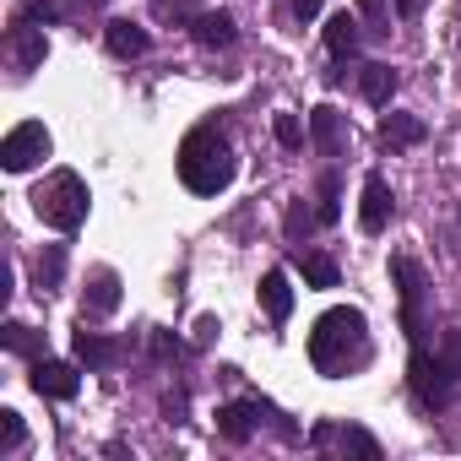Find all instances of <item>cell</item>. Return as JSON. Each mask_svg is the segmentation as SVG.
<instances>
[{
    "label": "cell",
    "mask_w": 461,
    "mask_h": 461,
    "mask_svg": "<svg viewBox=\"0 0 461 461\" xmlns=\"http://www.w3.org/2000/svg\"><path fill=\"white\" fill-rule=\"evenodd\" d=\"M256 429H261V407H256V402H222V407H217V434H222L228 445H245Z\"/></svg>",
    "instance_id": "obj_11"
},
{
    "label": "cell",
    "mask_w": 461,
    "mask_h": 461,
    "mask_svg": "<svg viewBox=\"0 0 461 461\" xmlns=\"http://www.w3.org/2000/svg\"><path fill=\"white\" fill-rule=\"evenodd\" d=\"M240 174V158H234V141H228L217 125H195L185 141H179V179L185 190L195 195H222Z\"/></svg>",
    "instance_id": "obj_2"
},
{
    "label": "cell",
    "mask_w": 461,
    "mask_h": 461,
    "mask_svg": "<svg viewBox=\"0 0 461 461\" xmlns=\"http://www.w3.org/2000/svg\"><path fill=\"white\" fill-rule=\"evenodd\" d=\"M310 222H315V217H310L304 206H294V212H288V234H294V240H299V234H310Z\"/></svg>",
    "instance_id": "obj_30"
},
{
    "label": "cell",
    "mask_w": 461,
    "mask_h": 461,
    "mask_svg": "<svg viewBox=\"0 0 461 461\" xmlns=\"http://www.w3.org/2000/svg\"><path fill=\"white\" fill-rule=\"evenodd\" d=\"M375 136H380V147H385V152H402V147H418V141L429 136V125H423L418 114H385Z\"/></svg>",
    "instance_id": "obj_17"
},
{
    "label": "cell",
    "mask_w": 461,
    "mask_h": 461,
    "mask_svg": "<svg viewBox=\"0 0 461 461\" xmlns=\"http://www.w3.org/2000/svg\"><path fill=\"white\" fill-rule=\"evenodd\" d=\"M358 6H364V17L375 23V33H385V0H358Z\"/></svg>",
    "instance_id": "obj_29"
},
{
    "label": "cell",
    "mask_w": 461,
    "mask_h": 461,
    "mask_svg": "<svg viewBox=\"0 0 461 461\" xmlns=\"http://www.w3.org/2000/svg\"><path fill=\"white\" fill-rule=\"evenodd\" d=\"M120 310V272L114 267H93L87 272V288H82V321L93 315V321H104V315H114Z\"/></svg>",
    "instance_id": "obj_7"
},
{
    "label": "cell",
    "mask_w": 461,
    "mask_h": 461,
    "mask_svg": "<svg viewBox=\"0 0 461 461\" xmlns=\"http://www.w3.org/2000/svg\"><path fill=\"white\" fill-rule=\"evenodd\" d=\"M272 131H277V141H283V147H299V141H304V131H299V120H294V114H277V120H272Z\"/></svg>",
    "instance_id": "obj_28"
},
{
    "label": "cell",
    "mask_w": 461,
    "mask_h": 461,
    "mask_svg": "<svg viewBox=\"0 0 461 461\" xmlns=\"http://www.w3.org/2000/svg\"><path fill=\"white\" fill-rule=\"evenodd\" d=\"M33 283H39V294H55L66 283V245H44V256L33 261Z\"/></svg>",
    "instance_id": "obj_21"
},
{
    "label": "cell",
    "mask_w": 461,
    "mask_h": 461,
    "mask_svg": "<svg viewBox=\"0 0 461 461\" xmlns=\"http://www.w3.org/2000/svg\"><path fill=\"white\" fill-rule=\"evenodd\" d=\"M23 439H28V429H23V412H12V407H0V456H12V450H23Z\"/></svg>",
    "instance_id": "obj_24"
},
{
    "label": "cell",
    "mask_w": 461,
    "mask_h": 461,
    "mask_svg": "<svg viewBox=\"0 0 461 461\" xmlns=\"http://www.w3.org/2000/svg\"><path fill=\"white\" fill-rule=\"evenodd\" d=\"M261 304H267V315H272V326H283L288 315H294V288H288V277L272 267L267 277H261Z\"/></svg>",
    "instance_id": "obj_19"
},
{
    "label": "cell",
    "mask_w": 461,
    "mask_h": 461,
    "mask_svg": "<svg viewBox=\"0 0 461 461\" xmlns=\"http://www.w3.org/2000/svg\"><path fill=\"white\" fill-rule=\"evenodd\" d=\"M391 277H396V294H402V331H407V342H423L429 337V315H423L429 277H423V267L412 256H396L391 261Z\"/></svg>",
    "instance_id": "obj_4"
},
{
    "label": "cell",
    "mask_w": 461,
    "mask_h": 461,
    "mask_svg": "<svg viewBox=\"0 0 461 461\" xmlns=\"http://www.w3.org/2000/svg\"><path fill=\"white\" fill-rule=\"evenodd\" d=\"M321 6H326V0H294V17L310 23V17H321Z\"/></svg>",
    "instance_id": "obj_31"
},
{
    "label": "cell",
    "mask_w": 461,
    "mask_h": 461,
    "mask_svg": "<svg viewBox=\"0 0 461 461\" xmlns=\"http://www.w3.org/2000/svg\"><path fill=\"white\" fill-rule=\"evenodd\" d=\"M190 39L201 50H228V44L240 39V28H234V17H228V12H195L190 17Z\"/></svg>",
    "instance_id": "obj_13"
},
{
    "label": "cell",
    "mask_w": 461,
    "mask_h": 461,
    "mask_svg": "<svg viewBox=\"0 0 461 461\" xmlns=\"http://www.w3.org/2000/svg\"><path fill=\"white\" fill-rule=\"evenodd\" d=\"M391 6H396V12H402V17H418V12H423V6H429V0H391Z\"/></svg>",
    "instance_id": "obj_32"
},
{
    "label": "cell",
    "mask_w": 461,
    "mask_h": 461,
    "mask_svg": "<svg viewBox=\"0 0 461 461\" xmlns=\"http://www.w3.org/2000/svg\"><path fill=\"white\" fill-rule=\"evenodd\" d=\"M310 445H342V450H353V456H364V461L380 456V439H375V434H364V429H337V423H315Z\"/></svg>",
    "instance_id": "obj_16"
},
{
    "label": "cell",
    "mask_w": 461,
    "mask_h": 461,
    "mask_svg": "<svg viewBox=\"0 0 461 461\" xmlns=\"http://www.w3.org/2000/svg\"><path fill=\"white\" fill-rule=\"evenodd\" d=\"M310 141H315L321 158H342V147H348V125H342V114H337L331 104H321V109L310 114Z\"/></svg>",
    "instance_id": "obj_12"
},
{
    "label": "cell",
    "mask_w": 461,
    "mask_h": 461,
    "mask_svg": "<svg viewBox=\"0 0 461 461\" xmlns=\"http://www.w3.org/2000/svg\"><path fill=\"white\" fill-rule=\"evenodd\" d=\"M326 50H331L337 60H353V55H358V17H353V12H337V17L326 23Z\"/></svg>",
    "instance_id": "obj_20"
},
{
    "label": "cell",
    "mask_w": 461,
    "mask_h": 461,
    "mask_svg": "<svg viewBox=\"0 0 461 461\" xmlns=\"http://www.w3.org/2000/svg\"><path fill=\"white\" fill-rule=\"evenodd\" d=\"M391 185H385V174H369L364 179V206H358V228L364 234H385V222H391Z\"/></svg>",
    "instance_id": "obj_10"
},
{
    "label": "cell",
    "mask_w": 461,
    "mask_h": 461,
    "mask_svg": "<svg viewBox=\"0 0 461 461\" xmlns=\"http://www.w3.org/2000/svg\"><path fill=\"white\" fill-rule=\"evenodd\" d=\"M407 385H412V396H418V407H429V412H439V407H450V396H456V380L445 375V364L429 353V342H412V364H407Z\"/></svg>",
    "instance_id": "obj_5"
},
{
    "label": "cell",
    "mask_w": 461,
    "mask_h": 461,
    "mask_svg": "<svg viewBox=\"0 0 461 461\" xmlns=\"http://www.w3.org/2000/svg\"><path fill=\"white\" fill-rule=\"evenodd\" d=\"M0 342H6L12 353H39V348H44V337H39L33 326H23V321H6V331H0Z\"/></svg>",
    "instance_id": "obj_25"
},
{
    "label": "cell",
    "mask_w": 461,
    "mask_h": 461,
    "mask_svg": "<svg viewBox=\"0 0 461 461\" xmlns=\"http://www.w3.org/2000/svg\"><path fill=\"white\" fill-rule=\"evenodd\" d=\"M50 131L39 125V120H23L6 141H0V163H6V174H28V168H39L44 158H50Z\"/></svg>",
    "instance_id": "obj_6"
},
{
    "label": "cell",
    "mask_w": 461,
    "mask_h": 461,
    "mask_svg": "<svg viewBox=\"0 0 461 461\" xmlns=\"http://www.w3.org/2000/svg\"><path fill=\"white\" fill-rule=\"evenodd\" d=\"M315 222H337V212H342V185H337V174H321V190H315Z\"/></svg>",
    "instance_id": "obj_23"
},
{
    "label": "cell",
    "mask_w": 461,
    "mask_h": 461,
    "mask_svg": "<svg viewBox=\"0 0 461 461\" xmlns=\"http://www.w3.org/2000/svg\"><path fill=\"white\" fill-rule=\"evenodd\" d=\"M369 353H375V342H369L364 310L337 304V310H326V315L315 321V331H310V364H315V375H326V380H342V375L364 369Z\"/></svg>",
    "instance_id": "obj_1"
},
{
    "label": "cell",
    "mask_w": 461,
    "mask_h": 461,
    "mask_svg": "<svg viewBox=\"0 0 461 461\" xmlns=\"http://www.w3.org/2000/svg\"><path fill=\"white\" fill-rule=\"evenodd\" d=\"M71 6H82V12H98V6H104V0H71Z\"/></svg>",
    "instance_id": "obj_33"
},
{
    "label": "cell",
    "mask_w": 461,
    "mask_h": 461,
    "mask_svg": "<svg viewBox=\"0 0 461 461\" xmlns=\"http://www.w3.org/2000/svg\"><path fill=\"white\" fill-rule=\"evenodd\" d=\"M6 50H12V66L17 71H39L44 55H50V39H44V28H33L28 17H17V28L6 33Z\"/></svg>",
    "instance_id": "obj_8"
},
{
    "label": "cell",
    "mask_w": 461,
    "mask_h": 461,
    "mask_svg": "<svg viewBox=\"0 0 461 461\" xmlns=\"http://www.w3.org/2000/svg\"><path fill=\"white\" fill-rule=\"evenodd\" d=\"M28 380H33V391H39V396H50V402H71V396H77V385H82V375H77L71 364H60V358H39Z\"/></svg>",
    "instance_id": "obj_9"
},
{
    "label": "cell",
    "mask_w": 461,
    "mask_h": 461,
    "mask_svg": "<svg viewBox=\"0 0 461 461\" xmlns=\"http://www.w3.org/2000/svg\"><path fill=\"white\" fill-rule=\"evenodd\" d=\"M120 358H125V348L109 342L104 331H87V321H82V331H77V364H87V369H114Z\"/></svg>",
    "instance_id": "obj_15"
},
{
    "label": "cell",
    "mask_w": 461,
    "mask_h": 461,
    "mask_svg": "<svg viewBox=\"0 0 461 461\" xmlns=\"http://www.w3.org/2000/svg\"><path fill=\"white\" fill-rule=\"evenodd\" d=\"M434 358H439V364H445V375L461 385V331H445V337H439V348H434Z\"/></svg>",
    "instance_id": "obj_26"
},
{
    "label": "cell",
    "mask_w": 461,
    "mask_h": 461,
    "mask_svg": "<svg viewBox=\"0 0 461 461\" xmlns=\"http://www.w3.org/2000/svg\"><path fill=\"white\" fill-rule=\"evenodd\" d=\"M358 93H364L375 109H385V104H391V93H396V71H391V66H380V60L358 66Z\"/></svg>",
    "instance_id": "obj_18"
},
{
    "label": "cell",
    "mask_w": 461,
    "mask_h": 461,
    "mask_svg": "<svg viewBox=\"0 0 461 461\" xmlns=\"http://www.w3.org/2000/svg\"><path fill=\"white\" fill-rule=\"evenodd\" d=\"M104 44H109V55H120V60H136V55H147V50H152L147 28H141V23H131V17H114V23L104 28Z\"/></svg>",
    "instance_id": "obj_14"
},
{
    "label": "cell",
    "mask_w": 461,
    "mask_h": 461,
    "mask_svg": "<svg viewBox=\"0 0 461 461\" xmlns=\"http://www.w3.org/2000/svg\"><path fill=\"white\" fill-rule=\"evenodd\" d=\"M87 206H93V195H87V179L77 168H55L33 190V212L55 228V234H77V228L87 222Z\"/></svg>",
    "instance_id": "obj_3"
},
{
    "label": "cell",
    "mask_w": 461,
    "mask_h": 461,
    "mask_svg": "<svg viewBox=\"0 0 461 461\" xmlns=\"http://www.w3.org/2000/svg\"><path fill=\"white\" fill-rule=\"evenodd\" d=\"M294 261H299V272H304L310 288H337V261H331V256H321V250H294Z\"/></svg>",
    "instance_id": "obj_22"
},
{
    "label": "cell",
    "mask_w": 461,
    "mask_h": 461,
    "mask_svg": "<svg viewBox=\"0 0 461 461\" xmlns=\"http://www.w3.org/2000/svg\"><path fill=\"white\" fill-rule=\"evenodd\" d=\"M23 17H28V23H60V17H66V0H28Z\"/></svg>",
    "instance_id": "obj_27"
}]
</instances>
